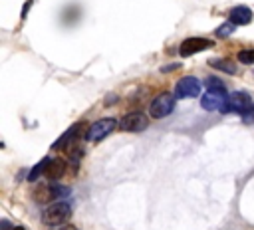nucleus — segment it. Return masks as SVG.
I'll return each instance as SVG.
<instances>
[{"mask_svg":"<svg viewBox=\"0 0 254 230\" xmlns=\"http://www.w3.org/2000/svg\"><path fill=\"white\" fill-rule=\"evenodd\" d=\"M71 216V208L65 202H54L48 204V208L42 212V222L48 226H60Z\"/></svg>","mask_w":254,"mask_h":230,"instance_id":"obj_1","label":"nucleus"},{"mask_svg":"<svg viewBox=\"0 0 254 230\" xmlns=\"http://www.w3.org/2000/svg\"><path fill=\"white\" fill-rule=\"evenodd\" d=\"M252 99L246 91H234L228 95L224 107H222V113H238V115H244L250 107H252Z\"/></svg>","mask_w":254,"mask_h":230,"instance_id":"obj_2","label":"nucleus"},{"mask_svg":"<svg viewBox=\"0 0 254 230\" xmlns=\"http://www.w3.org/2000/svg\"><path fill=\"white\" fill-rule=\"evenodd\" d=\"M173 107H175V95L165 91V93H159V95L151 101V105H149V115L155 117V119H165L167 115H171Z\"/></svg>","mask_w":254,"mask_h":230,"instance_id":"obj_3","label":"nucleus"},{"mask_svg":"<svg viewBox=\"0 0 254 230\" xmlns=\"http://www.w3.org/2000/svg\"><path fill=\"white\" fill-rule=\"evenodd\" d=\"M117 127V121L113 117H103V119H97L95 123L89 125V131H87V139L97 143L101 139H105L113 129Z\"/></svg>","mask_w":254,"mask_h":230,"instance_id":"obj_4","label":"nucleus"},{"mask_svg":"<svg viewBox=\"0 0 254 230\" xmlns=\"http://www.w3.org/2000/svg\"><path fill=\"white\" fill-rule=\"evenodd\" d=\"M65 190H67V188H62V186H58V184L44 182V184L36 186V190H34V200L40 202V204H52L56 198L64 196Z\"/></svg>","mask_w":254,"mask_h":230,"instance_id":"obj_5","label":"nucleus"},{"mask_svg":"<svg viewBox=\"0 0 254 230\" xmlns=\"http://www.w3.org/2000/svg\"><path fill=\"white\" fill-rule=\"evenodd\" d=\"M210 46H212L210 40H206V38H198V36H190V38H187V40L181 42V46H179V54H181L183 58H189V56L198 54V52H202V50H206V48H210Z\"/></svg>","mask_w":254,"mask_h":230,"instance_id":"obj_6","label":"nucleus"},{"mask_svg":"<svg viewBox=\"0 0 254 230\" xmlns=\"http://www.w3.org/2000/svg\"><path fill=\"white\" fill-rule=\"evenodd\" d=\"M147 127V117L141 113V111H133V113H127L121 117L119 121V129L121 131H127V133H139Z\"/></svg>","mask_w":254,"mask_h":230,"instance_id":"obj_7","label":"nucleus"},{"mask_svg":"<svg viewBox=\"0 0 254 230\" xmlns=\"http://www.w3.org/2000/svg\"><path fill=\"white\" fill-rule=\"evenodd\" d=\"M200 93V81L192 75H185L177 81L175 95L177 97H196Z\"/></svg>","mask_w":254,"mask_h":230,"instance_id":"obj_8","label":"nucleus"},{"mask_svg":"<svg viewBox=\"0 0 254 230\" xmlns=\"http://www.w3.org/2000/svg\"><path fill=\"white\" fill-rule=\"evenodd\" d=\"M226 91H216V89H208L202 99H200V107L206 111H222L224 103H226Z\"/></svg>","mask_w":254,"mask_h":230,"instance_id":"obj_9","label":"nucleus"},{"mask_svg":"<svg viewBox=\"0 0 254 230\" xmlns=\"http://www.w3.org/2000/svg\"><path fill=\"white\" fill-rule=\"evenodd\" d=\"M64 172H65V163H64V159H48L42 174H44V178H48V180H58V178L64 176Z\"/></svg>","mask_w":254,"mask_h":230,"instance_id":"obj_10","label":"nucleus"},{"mask_svg":"<svg viewBox=\"0 0 254 230\" xmlns=\"http://www.w3.org/2000/svg\"><path fill=\"white\" fill-rule=\"evenodd\" d=\"M252 20V10L246 6H234L228 12V22H232L234 26H246Z\"/></svg>","mask_w":254,"mask_h":230,"instance_id":"obj_11","label":"nucleus"},{"mask_svg":"<svg viewBox=\"0 0 254 230\" xmlns=\"http://www.w3.org/2000/svg\"><path fill=\"white\" fill-rule=\"evenodd\" d=\"M212 67H216V69H220V71H224V73H230V75H234L238 69H236V65H234V61H230V59H222V58H212L210 61H208Z\"/></svg>","mask_w":254,"mask_h":230,"instance_id":"obj_12","label":"nucleus"},{"mask_svg":"<svg viewBox=\"0 0 254 230\" xmlns=\"http://www.w3.org/2000/svg\"><path fill=\"white\" fill-rule=\"evenodd\" d=\"M234 28H236V26H234L232 22H228V20H226L222 26H218V28H216V36H218V38H226V36H230V34L234 32Z\"/></svg>","mask_w":254,"mask_h":230,"instance_id":"obj_13","label":"nucleus"},{"mask_svg":"<svg viewBox=\"0 0 254 230\" xmlns=\"http://www.w3.org/2000/svg\"><path fill=\"white\" fill-rule=\"evenodd\" d=\"M238 61H242V63H254V50H242V52H238Z\"/></svg>","mask_w":254,"mask_h":230,"instance_id":"obj_14","label":"nucleus"},{"mask_svg":"<svg viewBox=\"0 0 254 230\" xmlns=\"http://www.w3.org/2000/svg\"><path fill=\"white\" fill-rule=\"evenodd\" d=\"M206 85H208V89H216V91H226L224 83H222L220 79H216V77H206Z\"/></svg>","mask_w":254,"mask_h":230,"instance_id":"obj_15","label":"nucleus"},{"mask_svg":"<svg viewBox=\"0 0 254 230\" xmlns=\"http://www.w3.org/2000/svg\"><path fill=\"white\" fill-rule=\"evenodd\" d=\"M242 117H244V121L252 123V121H254V105H252V107H250V109H248V111H246V113H244Z\"/></svg>","mask_w":254,"mask_h":230,"instance_id":"obj_16","label":"nucleus"},{"mask_svg":"<svg viewBox=\"0 0 254 230\" xmlns=\"http://www.w3.org/2000/svg\"><path fill=\"white\" fill-rule=\"evenodd\" d=\"M60 230H77V228H75V226H69V224H67V226H64V228H60Z\"/></svg>","mask_w":254,"mask_h":230,"instance_id":"obj_17","label":"nucleus"},{"mask_svg":"<svg viewBox=\"0 0 254 230\" xmlns=\"http://www.w3.org/2000/svg\"><path fill=\"white\" fill-rule=\"evenodd\" d=\"M12 230H26V228H22V226H14Z\"/></svg>","mask_w":254,"mask_h":230,"instance_id":"obj_18","label":"nucleus"}]
</instances>
